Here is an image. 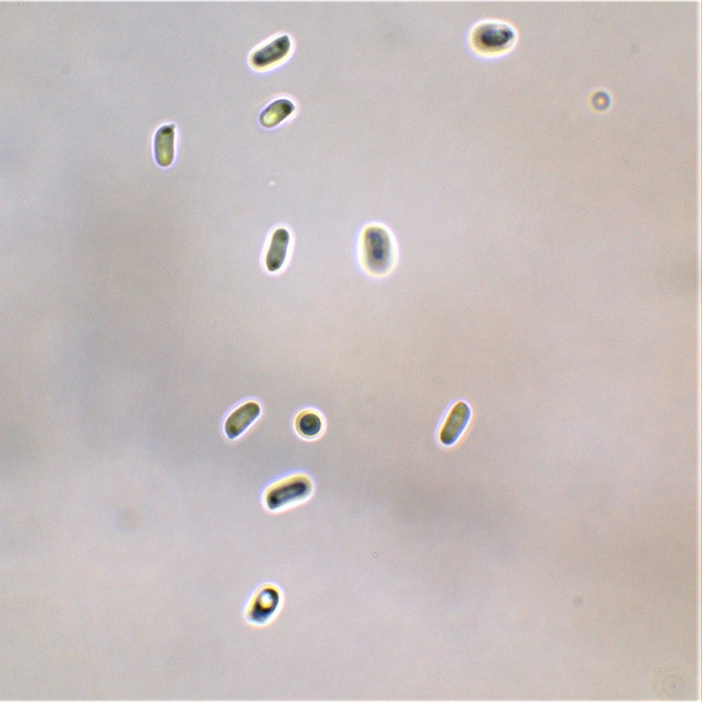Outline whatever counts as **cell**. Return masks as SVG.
I'll return each instance as SVG.
<instances>
[{"mask_svg": "<svg viewBox=\"0 0 702 702\" xmlns=\"http://www.w3.org/2000/svg\"><path fill=\"white\" fill-rule=\"evenodd\" d=\"M515 33L513 28L503 22L481 23L472 32V41L477 50L496 53L511 45Z\"/></svg>", "mask_w": 702, "mask_h": 702, "instance_id": "6da1fadb", "label": "cell"}, {"mask_svg": "<svg viewBox=\"0 0 702 702\" xmlns=\"http://www.w3.org/2000/svg\"><path fill=\"white\" fill-rule=\"evenodd\" d=\"M363 251L367 265L380 272L388 266L391 257V245L387 234L379 227L368 228L365 233Z\"/></svg>", "mask_w": 702, "mask_h": 702, "instance_id": "7a4b0ae2", "label": "cell"}, {"mask_svg": "<svg viewBox=\"0 0 702 702\" xmlns=\"http://www.w3.org/2000/svg\"><path fill=\"white\" fill-rule=\"evenodd\" d=\"M307 487L300 478H291L276 483L266 492L265 501L271 510L281 508L300 498Z\"/></svg>", "mask_w": 702, "mask_h": 702, "instance_id": "3957f363", "label": "cell"}, {"mask_svg": "<svg viewBox=\"0 0 702 702\" xmlns=\"http://www.w3.org/2000/svg\"><path fill=\"white\" fill-rule=\"evenodd\" d=\"M261 413L259 404L254 401L247 402L236 409L228 417L224 424V431L230 439L241 435L258 417Z\"/></svg>", "mask_w": 702, "mask_h": 702, "instance_id": "277c9868", "label": "cell"}, {"mask_svg": "<svg viewBox=\"0 0 702 702\" xmlns=\"http://www.w3.org/2000/svg\"><path fill=\"white\" fill-rule=\"evenodd\" d=\"M291 46L290 38L282 34L274 38L252 52L250 62L256 67L268 66L282 58Z\"/></svg>", "mask_w": 702, "mask_h": 702, "instance_id": "5b68a950", "label": "cell"}, {"mask_svg": "<svg viewBox=\"0 0 702 702\" xmlns=\"http://www.w3.org/2000/svg\"><path fill=\"white\" fill-rule=\"evenodd\" d=\"M470 417V409L464 402L456 403L452 408L440 433V440L448 445L455 441L464 430Z\"/></svg>", "mask_w": 702, "mask_h": 702, "instance_id": "8992f818", "label": "cell"}, {"mask_svg": "<svg viewBox=\"0 0 702 702\" xmlns=\"http://www.w3.org/2000/svg\"><path fill=\"white\" fill-rule=\"evenodd\" d=\"M175 124L165 123L156 130L154 151L157 163L162 167L171 165L174 158Z\"/></svg>", "mask_w": 702, "mask_h": 702, "instance_id": "52a82bcc", "label": "cell"}, {"mask_svg": "<svg viewBox=\"0 0 702 702\" xmlns=\"http://www.w3.org/2000/svg\"><path fill=\"white\" fill-rule=\"evenodd\" d=\"M290 235L287 229H276L271 238L265 256V266L270 272L278 271L282 266L287 253Z\"/></svg>", "mask_w": 702, "mask_h": 702, "instance_id": "ba28073f", "label": "cell"}, {"mask_svg": "<svg viewBox=\"0 0 702 702\" xmlns=\"http://www.w3.org/2000/svg\"><path fill=\"white\" fill-rule=\"evenodd\" d=\"M293 102L287 98L277 99L269 104L261 112L260 123L265 127H272L292 112Z\"/></svg>", "mask_w": 702, "mask_h": 702, "instance_id": "9c48e42d", "label": "cell"}, {"mask_svg": "<svg viewBox=\"0 0 702 702\" xmlns=\"http://www.w3.org/2000/svg\"><path fill=\"white\" fill-rule=\"evenodd\" d=\"M322 426L321 420L317 415L312 412L301 414L297 419L296 428L302 435L313 437L317 435Z\"/></svg>", "mask_w": 702, "mask_h": 702, "instance_id": "30bf717a", "label": "cell"}]
</instances>
